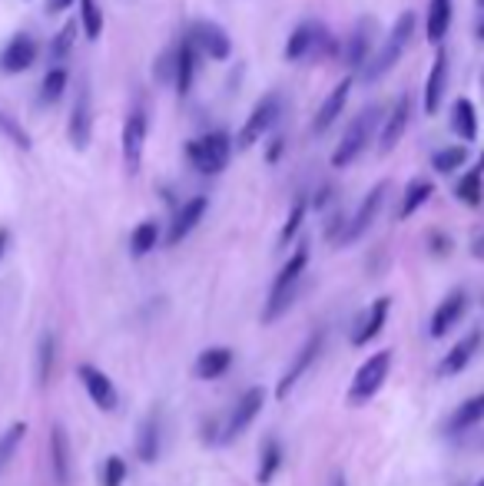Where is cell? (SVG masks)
Listing matches in <instances>:
<instances>
[{
    "label": "cell",
    "mask_w": 484,
    "mask_h": 486,
    "mask_svg": "<svg viewBox=\"0 0 484 486\" xmlns=\"http://www.w3.org/2000/svg\"><path fill=\"white\" fill-rule=\"evenodd\" d=\"M77 27H80V21H66L64 30H60L54 40H50V60H54L56 66H60V60H66V56H70V50H73V40H77Z\"/></svg>",
    "instance_id": "d590c367"
},
{
    "label": "cell",
    "mask_w": 484,
    "mask_h": 486,
    "mask_svg": "<svg viewBox=\"0 0 484 486\" xmlns=\"http://www.w3.org/2000/svg\"><path fill=\"white\" fill-rule=\"evenodd\" d=\"M136 456L143 464H153L160 456V414H146L143 423H140V433H136Z\"/></svg>",
    "instance_id": "83f0119b"
},
{
    "label": "cell",
    "mask_w": 484,
    "mask_h": 486,
    "mask_svg": "<svg viewBox=\"0 0 484 486\" xmlns=\"http://www.w3.org/2000/svg\"><path fill=\"white\" fill-rule=\"evenodd\" d=\"M464 162H468V149L464 146H448V149H438L431 156L435 173H454V169H462Z\"/></svg>",
    "instance_id": "74e56055"
},
{
    "label": "cell",
    "mask_w": 484,
    "mask_h": 486,
    "mask_svg": "<svg viewBox=\"0 0 484 486\" xmlns=\"http://www.w3.org/2000/svg\"><path fill=\"white\" fill-rule=\"evenodd\" d=\"M474 255H484V235L478 238V245H474Z\"/></svg>",
    "instance_id": "681fc988"
},
{
    "label": "cell",
    "mask_w": 484,
    "mask_h": 486,
    "mask_svg": "<svg viewBox=\"0 0 484 486\" xmlns=\"http://www.w3.org/2000/svg\"><path fill=\"white\" fill-rule=\"evenodd\" d=\"M375 130H382V107H375L372 103V107H365L362 113L349 123V130L341 132V142L335 146V152H332V166H335V169L352 166V162L365 152V146H368Z\"/></svg>",
    "instance_id": "7a4b0ae2"
},
{
    "label": "cell",
    "mask_w": 484,
    "mask_h": 486,
    "mask_svg": "<svg viewBox=\"0 0 484 486\" xmlns=\"http://www.w3.org/2000/svg\"><path fill=\"white\" fill-rule=\"evenodd\" d=\"M408 123H411V97H398L392 113L382 119V130H378V152H382V156H388V152L402 142Z\"/></svg>",
    "instance_id": "7c38bea8"
},
{
    "label": "cell",
    "mask_w": 484,
    "mask_h": 486,
    "mask_svg": "<svg viewBox=\"0 0 484 486\" xmlns=\"http://www.w3.org/2000/svg\"><path fill=\"white\" fill-rule=\"evenodd\" d=\"M468 311V294L464 292H452L445 302L435 308V314H431V337H445L448 331H452L454 324L462 321V314Z\"/></svg>",
    "instance_id": "ffe728a7"
},
{
    "label": "cell",
    "mask_w": 484,
    "mask_h": 486,
    "mask_svg": "<svg viewBox=\"0 0 484 486\" xmlns=\"http://www.w3.org/2000/svg\"><path fill=\"white\" fill-rule=\"evenodd\" d=\"M47 454H50V476H54V483L66 486L70 483V473H73V456H70V437H66L64 423H54V427H50Z\"/></svg>",
    "instance_id": "4fadbf2b"
},
{
    "label": "cell",
    "mask_w": 484,
    "mask_h": 486,
    "mask_svg": "<svg viewBox=\"0 0 484 486\" xmlns=\"http://www.w3.org/2000/svg\"><path fill=\"white\" fill-rule=\"evenodd\" d=\"M448 27H452V0H431L428 21H425V37H428L431 44H441Z\"/></svg>",
    "instance_id": "f546056e"
},
{
    "label": "cell",
    "mask_w": 484,
    "mask_h": 486,
    "mask_svg": "<svg viewBox=\"0 0 484 486\" xmlns=\"http://www.w3.org/2000/svg\"><path fill=\"white\" fill-rule=\"evenodd\" d=\"M229 156H232V140L229 132H206L203 140H193L186 142V159L196 166V173L203 175H216L222 173L226 166H229Z\"/></svg>",
    "instance_id": "277c9868"
},
{
    "label": "cell",
    "mask_w": 484,
    "mask_h": 486,
    "mask_svg": "<svg viewBox=\"0 0 484 486\" xmlns=\"http://www.w3.org/2000/svg\"><path fill=\"white\" fill-rule=\"evenodd\" d=\"M352 83H355L352 76H341V83H335V90L325 97V103H322L319 113H315V119H312V132H319V136L322 132H329V126L341 116V109H345V103H349Z\"/></svg>",
    "instance_id": "ac0fdd59"
},
{
    "label": "cell",
    "mask_w": 484,
    "mask_h": 486,
    "mask_svg": "<svg viewBox=\"0 0 484 486\" xmlns=\"http://www.w3.org/2000/svg\"><path fill=\"white\" fill-rule=\"evenodd\" d=\"M329 486H349V483H345V473H332Z\"/></svg>",
    "instance_id": "c3c4849f"
},
{
    "label": "cell",
    "mask_w": 484,
    "mask_h": 486,
    "mask_svg": "<svg viewBox=\"0 0 484 486\" xmlns=\"http://www.w3.org/2000/svg\"><path fill=\"white\" fill-rule=\"evenodd\" d=\"M474 486H484V476H481V480H478V483H474Z\"/></svg>",
    "instance_id": "816d5d0a"
},
{
    "label": "cell",
    "mask_w": 484,
    "mask_h": 486,
    "mask_svg": "<svg viewBox=\"0 0 484 486\" xmlns=\"http://www.w3.org/2000/svg\"><path fill=\"white\" fill-rule=\"evenodd\" d=\"M322 345H325V335L322 331H315V335L306 337V345L298 347V354L292 357V364L286 368V374L279 378V384H275V397L286 400L292 390H296V384L308 374V368L315 364V357L322 354Z\"/></svg>",
    "instance_id": "ba28073f"
},
{
    "label": "cell",
    "mask_w": 484,
    "mask_h": 486,
    "mask_svg": "<svg viewBox=\"0 0 484 486\" xmlns=\"http://www.w3.org/2000/svg\"><path fill=\"white\" fill-rule=\"evenodd\" d=\"M306 209H308L306 199H296V202H292V212H289L286 226H282V232H279V245H282V249H286L289 242L298 235V228H302V218H306Z\"/></svg>",
    "instance_id": "ab89813d"
},
{
    "label": "cell",
    "mask_w": 484,
    "mask_h": 486,
    "mask_svg": "<svg viewBox=\"0 0 484 486\" xmlns=\"http://www.w3.org/2000/svg\"><path fill=\"white\" fill-rule=\"evenodd\" d=\"M146 130H150L146 109L143 107L130 109V116L123 119V166H126L130 173H140V166H143Z\"/></svg>",
    "instance_id": "30bf717a"
},
{
    "label": "cell",
    "mask_w": 484,
    "mask_h": 486,
    "mask_svg": "<svg viewBox=\"0 0 484 486\" xmlns=\"http://www.w3.org/2000/svg\"><path fill=\"white\" fill-rule=\"evenodd\" d=\"M206 209H210V199H206V195H196V199L183 202V206L177 209L173 222H169V232H166V245H179V242H183V238H186L189 232H193V228L203 222Z\"/></svg>",
    "instance_id": "e0dca14e"
},
{
    "label": "cell",
    "mask_w": 484,
    "mask_h": 486,
    "mask_svg": "<svg viewBox=\"0 0 484 486\" xmlns=\"http://www.w3.org/2000/svg\"><path fill=\"white\" fill-rule=\"evenodd\" d=\"M372 30H375V23L365 17V21H359V27H355L352 37H349V44H345V64L352 66V70H359V66L368 60V50H372Z\"/></svg>",
    "instance_id": "4316f807"
},
{
    "label": "cell",
    "mask_w": 484,
    "mask_h": 486,
    "mask_svg": "<svg viewBox=\"0 0 484 486\" xmlns=\"http://www.w3.org/2000/svg\"><path fill=\"white\" fill-rule=\"evenodd\" d=\"M80 27L87 33V40H99L103 33V11L97 0H80Z\"/></svg>",
    "instance_id": "e575fe53"
},
{
    "label": "cell",
    "mask_w": 484,
    "mask_h": 486,
    "mask_svg": "<svg viewBox=\"0 0 484 486\" xmlns=\"http://www.w3.org/2000/svg\"><path fill=\"white\" fill-rule=\"evenodd\" d=\"M189 44L199 47V50L210 56V60H229V56H232L229 33L222 30L220 23H212V21H196V23H193V30H189Z\"/></svg>",
    "instance_id": "8fae6325"
},
{
    "label": "cell",
    "mask_w": 484,
    "mask_h": 486,
    "mask_svg": "<svg viewBox=\"0 0 484 486\" xmlns=\"http://www.w3.org/2000/svg\"><path fill=\"white\" fill-rule=\"evenodd\" d=\"M80 380H83V388H87L90 400L97 404L99 411H117V404H120V394H117V388H113V380L103 374L99 368H93V364H80L77 368Z\"/></svg>",
    "instance_id": "2e32d148"
},
{
    "label": "cell",
    "mask_w": 484,
    "mask_h": 486,
    "mask_svg": "<svg viewBox=\"0 0 484 486\" xmlns=\"http://www.w3.org/2000/svg\"><path fill=\"white\" fill-rule=\"evenodd\" d=\"M54 357H56V341L54 335L40 337V347H37V380L47 384L50 380V371H54Z\"/></svg>",
    "instance_id": "f35d334b"
},
{
    "label": "cell",
    "mask_w": 484,
    "mask_h": 486,
    "mask_svg": "<svg viewBox=\"0 0 484 486\" xmlns=\"http://www.w3.org/2000/svg\"><path fill=\"white\" fill-rule=\"evenodd\" d=\"M478 40H484V17H481V23H478Z\"/></svg>",
    "instance_id": "f907efd6"
},
{
    "label": "cell",
    "mask_w": 484,
    "mask_h": 486,
    "mask_svg": "<svg viewBox=\"0 0 484 486\" xmlns=\"http://www.w3.org/2000/svg\"><path fill=\"white\" fill-rule=\"evenodd\" d=\"M411 37H415V13L405 11L395 21V27L388 30L385 44L378 47L372 60L365 64V83H378V80H382V76H385L388 70L402 60V54H405L408 44H411Z\"/></svg>",
    "instance_id": "6da1fadb"
},
{
    "label": "cell",
    "mask_w": 484,
    "mask_h": 486,
    "mask_svg": "<svg viewBox=\"0 0 484 486\" xmlns=\"http://www.w3.org/2000/svg\"><path fill=\"white\" fill-rule=\"evenodd\" d=\"M263 404H265V390L259 388V384L246 390V394L236 400V407H232V414H229V423H226V440H232V437H242V433L249 431V423L259 417Z\"/></svg>",
    "instance_id": "5bb4252c"
},
{
    "label": "cell",
    "mask_w": 484,
    "mask_h": 486,
    "mask_svg": "<svg viewBox=\"0 0 484 486\" xmlns=\"http://www.w3.org/2000/svg\"><path fill=\"white\" fill-rule=\"evenodd\" d=\"M306 265H308V245H298L272 281V292H269V302H265V311H263L265 324H272L275 318H282V311L292 304V294H296V285H298V278H302Z\"/></svg>",
    "instance_id": "3957f363"
},
{
    "label": "cell",
    "mask_w": 484,
    "mask_h": 486,
    "mask_svg": "<svg viewBox=\"0 0 484 486\" xmlns=\"http://www.w3.org/2000/svg\"><path fill=\"white\" fill-rule=\"evenodd\" d=\"M66 73H70V70H64V66H50V70H47L44 83H40V99H44V103H56V99L64 97L66 83H70Z\"/></svg>",
    "instance_id": "836d02e7"
},
{
    "label": "cell",
    "mask_w": 484,
    "mask_h": 486,
    "mask_svg": "<svg viewBox=\"0 0 484 486\" xmlns=\"http://www.w3.org/2000/svg\"><path fill=\"white\" fill-rule=\"evenodd\" d=\"M329 199H332V189H322V192L315 195V202H312V206H315V209H325V202H329Z\"/></svg>",
    "instance_id": "f6af8a7d"
},
{
    "label": "cell",
    "mask_w": 484,
    "mask_h": 486,
    "mask_svg": "<svg viewBox=\"0 0 484 486\" xmlns=\"http://www.w3.org/2000/svg\"><path fill=\"white\" fill-rule=\"evenodd\" d=\"M123 483H126L123 456H107V464H103V486H123Z\"/></svg>",
    "instance_id": "b9f144b4"
},
{
    "label": "cell",
    "mask_w": 484,
    "mask_h": 486,
    "mask_svg": "<svg viewBox=\"0 0 484 486\" xmlns=\"http://www.w3.org/2000/svg\"><path fill=\"white\" fill-rule=\"evenodd\" d=\"M153 76L160 83H173V76H177V50H166L153 66Z\"/></svg>",
    "instance_id": "7bdbcfd3"
},
{
    "label": "cell",
    "mask_w": 484,
    "mask_h": 486,
    "mask_svg": "<svg viewBox=\"0 0 484 486\" xmlns=\"http://www.w3.org/2000/svg\"><path fill=\"white\" fill-rule=\"evenodd\" d=\"M160 245V226L156 222H140V226L130 232V252L136 259H143Z\"/></svg>",
    "instance_id": "d6a6232c"
},
{
    "label": "cell",
    "mask_w": 484,
    "mask_h": 486,
    "mask_svg": "<svg viewBox=\"0 0 484 486\" xmlns=\"http://www.w3.org/2000/svg\"><path fill=\"white\" fill-rule=\"evenodd\" d=\"M388 368H392V351H378V354L368 357L362 368L355 371L352 388H349V404H355V407L368 404L382 390V384H385Z\"/></svg>",
    "instance_id": "5b68a950"
},
{
    "label": "cell",
    "mask_w": 484,
    "mask_h": 486,
    "mask_svg": "<svg viewBox=\"0 0 484 486\" xmlns=\"http://www.w3.org/2000/svg\"><path fill=\"white\" fill-rule=\"evenodd\" d=\"M279 156H282V140H275L269 146V162H279Z\"/></svg>",
    "instance_id": "bcb514c9"
},
{
    "label": "cell",
    "mask_w": 484,
    "mask_h": 486,
    "mask_svg": "<svg viewBox=\"0 0 484 486\" xmlns=\"http://www.w3.org/2000/svg\"><path fill=\"white\" fill-rule=\"evenodd\" d=\"M478 347H481V331H471V335H464L458 345L445 354V361L438 364V374L441 378H454V374H462L468 364H471V357L478 354Z\"/></svg>",
    "instance_id": "44dd1931"
},
{
    "label": "cell",
    "mask_w": 484,
    "mask_h": 486,
    "mask_svg": "<svg viewBox=\"0 0 484 486\" xmlns=\"http://www.w3.org/2000/svg\"><path fill=\"white\" fill-rule=\"evenodd\" d=\"M7 242H11V235H7V228H0V259H4V252H7Z\"/></svg>",
    "instance_id": "7dc6e473"
},
{
    "label": "cell",
    "mask_w": 484,
    "mask_h": 486,
    "mask_svg": "<svg viewBox=\"0 0 484 486\" xmlns=\"http://www.w3.org/2000/svg\"><path fill=\"white\" fill-rule=\"evenodd\" d=\"M481 175H484V159H481V166H478V169H471V173L458 183L454 195H458L462 202H468V206H481Z\"/></svg>",
    "instance_id": "8d00e7d4"
},
{
    "label": "cell",
    "mask_w": 484,
    "mask_h": 486,
    "mask_svg": "<svg viewBox=\"0 0 484 486\" xmlns=\"http://www.w3.org/2000/svg\"><path fill=\"white\" fill-rule=\"evenodd\" d=\"M279 113H282L279 93H269L263 103H255V109L249 113V119H246V126H242L239 136H236V149H253L255 142L263 140L265 132L279 123Z\"/></svg>",
    "instance_id": "8992f818"
},
{
    "label": "cell",
    "mask_w": 484,
    "mask_h": 486,
    "mask_svg": "<svg viewBox=\"0 0 484 486\" xmlns=\"http://www.w3.org/2000/svg\"><path fill=\"white\" fill-rule=\"evenodd\" d=\"M66 136H70V146H73L77 152L87 149L90 136H93V97H90L87 76H80L77 99H73V109H70V126H66Z\"/></svg>",
    "instance_id": "52a82bcc"
},
{
    "label": "cell",
    "mask_w": 484,
    "mask_h": 486,
    "mask_svg": "<svg viewBox=\"0 0 484 486\" xmlns=\"http://www.w3.org/2000/svg\"><path fill=\"white\" fill-rule=\"evenodd\" d=\"M232 368V351L229 347H206L196 357V378L199 380H216Z\"/></svg>",
    "instance_id": "d4e9b609"
},
{
    "label": "cell",
    "mask_w": 484,
    "mask_h": 486,
    "mask_svg": "<svg viewBox=\"0 0 484 486\" xmlns=\"http://www.w3.org/2000/svg\"><path fill=\"white\" fill-rule=\"evenodd\" d=\"M388 311H392V298H375V302L368 304V311H365L362 318H359V324H355L352 345L365 347L372 337H378V331H382L388 321Z\"/></svg>",
    "instance_id": "d6986e66"
},
{
    "label": "cell",
    "mask_w": 484,
    "mask_h": 486,
    "mask_svg": "<svg viewBox=\"0 0 484 486\" xmlns=\"http://www.w3.org/2000/svg\"><path fill=\"white\" fill-rule=\"evenodd\" d=\"M33 60H37V44L23 33H17L11 44L0 50V70L4 73H23L27 66H33Z\"/></svg>",
    "instance_id": "7402d4cb"
},
{
    "label": "cell",
    "mask_w": 484,
    "mask_h": 486,
    "mask_svg": "<svg viewBox=\"0 0 484 486\" xmlns=\"http://www.w3.org/2000/svg\"><path fill=\"white\" fill-rule=\"evenodd\" d=\"M452 130L462 136L464 142H474L478 140V116H474V107L471 99H458L454 103V113H452Z\"/></svg>",
    "instance_id": "4dcf8cb0"
},
{
    "label": "cell",
    "mask_w": 484,
    "mask_h": 486,
    "mask_svg": "<svg viewBox=\"0 0 484 486\" xmlns=\"http://www.w3.org/2000/svg\"><path fill=\"white\" fill-rule=\"evenodd\" d=\"M322 47H329V37L322 30L319 21H302L286 40V60H302V56L315 54Z\"/></svg>",
    "instance_id": "9a60e30c"
},
{
    "label": "cell",
    "mask_w": 484,
    "mask_h": 486,
    "mask_svg": "<svg viewBox=\"0 0 484 486\" xmlns=\"http://www.w3.org/2000/svg\"><path fill=\"white\" fill-rule=\"evenodd\" d=\"M484 421V394H474V397H468L458 407V411L448 417V423H445V433H464L471 431L474 423Z\"/></svg>",
    "instance_id": "484cf974"
},
{
    "label": "cell",
    "mask_w": 484,
    "mask_h": 486,
    "mask_svg": "<svg viewBox=\"0 0 484 486\" xmlns=\"http://www.w3.org/2000/svg\"><path fill=\"white\" fill-rule=\"evenodd\" d=\"M445 87H448V54L438 50L435 54V64L428 70V83H425V113L435 116L441 107V99H445Z\"/></svg>",
    "instance_id": "603a6c76"
},
{
    "label": "cell",
    "mask_w": 484,
    "mask_h": 486,
    "mask_svg": "<svg viewBox=\"0 0 484 486\" xmlns=\"http://www.w3.org/2000/svg\"><path fill=\"white\" fill-rule=\"evenodd\" d=\"M282 443L279 437H265L263 447H259V470H255V483L269 486L275 480V473L282 470Z\"/></svg>",
    "instance_id": "cb8c5ba5"
},
{
    "label": "cell",
    "mask_w": 484,
    "mask_h": 486,
    "mask_svg": "<svg viewBox=\"0 0 484 486\" xmlns=\"http://www.w3.org/2000/svg\"><path fill=\"white\" fill-rule=\"evenodd\" d=\"M385 195H388V183H378L372 189V192L362 199V206L355 209V216L349 218V226L341 228L339 235V245H352V242H359V238L372 228V222L378 218V212H382V206H385Z\"/></svg>",
    "instance_id": "9c48e42d"
},
{
    "label": "cell",
    "mask_w": 484,
    "mask_h": 486,
    "mask_svg": "<svg viewBox=\"0 0 484 486\" xmlns=\"http://www.w3.org/2000/svg\"><path fill=\"white\" fill-rule=\"evenodd\" d=\"M77 0H47V13H64L66 7H73Z\"/></svg>",
    "instance_id": "ee69618b"
},
{
    "label": "cell",
    "mask_w": 484,
    "mask_h": 486,
    "mask_svg": "<svg viewBox=\"0 0 484 486\" xmlns=\"http://www.w3.org/2000/svg\"><path fill=\"white\" fill-rule=\"evenodd\" d=\"M193 80H196V47L183 40L177 47V76H173V87H177L179 97H186L193 90Z\"/></svg>",
    "instance_id": "f1b7e54d"
},
{
    "label": "cell",
    "mask_w": 484,
    "mask_h": 486,
    "mask_svg": "<svg viewBox=\"0 0 484 486\" xmlns=\"http://www.w3.org/2000/svg\"><path fill=\"white\" fill-rule=\"evenodd\" d=\"M431 192H435V185H431L428 179H415V183H408L405 199H402V209H398V218L415 216V212H419V209L431 199Z\"/></svg>",
    "instance_id": "1f68e13d"
},
{
    "label": "cell",
    "mask_w": 484,
    "mask_h": 486,
    "mask_svg": "<svg viewBox=\"0 0 484 486\" xmlns=\"http://www.w3.org/2000/svg\"><path fill=\"white\" fill-rule=\"evenodd\" d=\"M0 132H4V136L13 142V146H21V149H30V136H27V132H23L21 126H17V123H13L7 113H4V109H0Z\"/></svg>",
    "instance_id": "60d3db41"
}]
</instances>
